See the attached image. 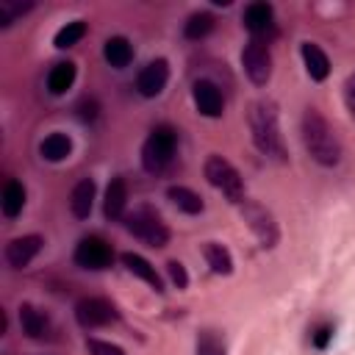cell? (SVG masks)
I'll return each mask as SVG.
<instances>
[{
	"instance_id": "obj_1",
	"label": "cell",
	"mask_w": 355,
	"mask_h": 355,
	"mask_svg": "<svg viewBox=\"0 0 355 355\" xmlns=\"http://www.w3.org/2000/svg\"><path fill=\"white\" fill-rule=\"evenodd\" d=\"M302 144L308 155L322 166H336L341 161V144L327 119L316 108H305L302 114Z\"/></svg>"
},
{
	"instance_id": "obj_2",
	"label": "cell",
	"mask_w": 355,
	"mask_h": 355,
	"mask_svg": "<svg viewBox=\"0 0 355 355\" xmlns=\"http://www.w3.org/2000/svg\"><path fill=\"white\" fill-rule=\"evenodd\" d=\"M250 130H252V141L255 147L275 158V161H283L286 158V150H283V136H280V125H277V111H275V103L269 100H258L250 105Z\"/></svg>"
},
{
	"instance_id": "obj_3",
	"label": "cell",
	"mask_w": 355,
	"mask_h": 355,
	"mask_svg": "<svg viewBox=\"0 0 355 355\" xmlns=\"http://www.w3.org/2000/svg\"><path fill=\"white\" fill-rule=\"evenodd\" d=\"M175 150H178V136L169 125H158L150 130V136L144 139L141 144V164L150 175H158L164 172L172 158H175Z\"/></svg>"
},
{
	"instance_id": "obj_4",
	"label": "cell",
	"mask_w": 355,
	"mask_h": 355,
	"mask_svg": "<svg viewBox=\"0 0 355 355\" xmlns=\"http://www.w3.org/2000/svg\"><path fill=\"white\" fill-rule=\"evenodd\" d=\"M205 180L216 189V191H222L230 202H244L247 197H244V180H241V175H239V169L230 164V161H225L222 155H208L205 158Z\"/></svg>"
},
{
	"instance_id": "obj_5",
	"label": "cell",
	"mask_w": 355,
	"mask_h": 355,
	"mask_svg": "<svg viewBox=\"0 0 355 355\" xmlns=\"http://www.w3.org/2000/svg\"><path fill=\"white\" fill-rule=\"evenodd\" d=\"M125 227L128 233H133L139 241L150 244V247H166L169 241V227L164 225V219L153 211V208H136L125 216Z\"/></svg>"
},
{
	"instance_id": "obj_6",
	"label": "cell",
	"mask_w": 355,
	"mask_h": 355,
	"mask_svg": "<svg viewBox=\"0 0 355 355\" xmlns=\"http://www.w3.org/2000/svg\"><path fill=\"white\" fill-rule=\"evenodd\" d=\"M241 219L247 222V227L255 233V239L261 241V247L263 250H272L275 244H277V239H280V230H277V222H275V216H272V211H266L261 202H255V200H244L241 205Z\"/></svg>"
},
{
	"instance_id": "obj_7",
	"label": "cell",
	"mask_w": 355,
	"mask_h": 355,
	"mask_svg": "<svg viewBox=\"0 0 355 355\" xmlns=\"http://www.w3.org/2000/svg\"><path fill=\"white\" fill-rule=\"evenodd\" d=\"M111 261H114V250L100 236H83L75 247V263L83 266V269L100 272V269H108Z\"/></svg>"
},
{
	"instance_id": "obj_8",
	"label": "cell",
	"mask_w": 355,
	"mask_h": 355,
	"mask_svg": "<svg viewBox=\"0 0 355 355\" xmlns=\"http://www.w3.org/2000/svg\"><path fill=\"white\" fill-rule=\"evenodd\" d=\"M75 319H78L80 327L92 330V327H105V324L116 322L119 311L103 297H86V300H80L75 305Z\"/></svg>"
},
{
	"instance_id": "obj_9",
	"label": "cell",
	"mask_w": 355,
	"mask_h": 355,
	"mask_svg": "<svg viewBox=\"0 0 355 355\" xmlns=\"http://www.w3.org/2000/svg\"><path fill=\"white\" fill-rule=\"evenodd\" d=\"M241 67L247 72V78L255 83V86H266L269 78H272V53L263 47V42H250L244 44L241 50Z\"/></svg>"
},
{
	"instance_id": "obj_10",
	"label": "cell",
	"mask_w": 355,
	"mask_h": 355,
	"mask_svg": "<svg viewBox=\"0 0 355 355\" xmlns=\"http://www.w3.org/2000/svg\"><path fill=\"white\" fill-rule=\"evenodd\" d=\"M241 19H244V28L255 36V42L275 36V11L269 3H250L244 8Z\"/></svg>"
},
{
	"instance_id": "obj_11",
	"label": "cell",
	"mask_w": 355,
	"mask_h": 355,
	"mask_svg": "<svg viewBox=\"0 0 355 355\" xmlns=\"http://www.w3.org/2000/svg\"><path fill=\"white\" fill-rule=\"evenodd\" d=\"M166 80H169V64L164 58H155L150 61L139 78H136V89L141 97H158L164 89H166Z\"/></svg>"
},
{
	"instance_id": "obj_12",
	"label": "cell",
	"mask_w": 355,
	"mask_h": 355,
	"mask_svg": "<svg viewBox=\"0 0 355 355\" xmlns=\"http://www.w3.org/2000/svg\"><path fill=\"white\" fill-rule=\"evenodd\" d=\"M42 244H44V239L36 236V233L11 239V241L6 244V261H8V266H11V269H25V266L39 255Z\"/></svg>"
},
{
	"instance_id": "obj_13",
	"label": "cell",
	"mask_w": 355,
	"mask_h": 355,
	"mask_svg": "<svg viewBox=\"0 0 355 355\" xmlns=\"http://www.w3.org/2000/svg\"><path fill=\"white\" fill-rule=\"evenodd\" d=\"M191 100H194V108H197L202 116H211V119L222 116L225 103H222V92H219L216 83H211V80H197L194 89H191Z\"/></svg>"
},
{
	"instance_id": "obj_14",
	"label": "cell",
	"mask_w": 355,
	"mask_h": 355,
	"mask_svg": "<svg viewBox=\"0 0 355 355\" xmlns=\"http://www.w3.org/2000/svg\"><path fill=\"white\" fill-rule=\"evenodd\" d=\"M19 324H22V333H25L28 338H33V341H44V338H50V333H53V324H50L47 313H42V311H39L36 305H31V302L19 305Z\"/></svg>"
},
{
	"instance_id": "obj_15",
	"label": "cell",
	"mask_w": 355,
	"mask_h": 355,
	"mask_svg": "<svg viewBox=\"0 0 355 355\" xmlns=\"http://www.w3.org/2000/svg\"><path fill=\"white\" fill-rule=\"evenodd\" d=\"M94 194H97V186L92 178H83L75 183L72 194H69V211L75 219H86L92 214V205H94Z\"/></svg>"
},
{
	"instance_id": "obj_16",
	"label": "cell",
	"mask_w": 355,
	"mask_h": 355,
	"mask_svg": "<svg viewBox=\"0 0 355 355\" xmlns=\"http://www.w3.org/2000/svg\"><path fill=\"white\" fill-rule=\"evenodd\" d=\"M122 263H125V269H128L130 275H136L139 280H144L153 291H158V294L164 291V283H161L155 266H153L147 258H141V255H136V252H125V255H122Z\"/></svg>"
},
{
	"instance_id": "obj_17",
	"label": "cell",
	"mask_w": 355,
	"mask_h": 355,
	"mask_svg": "<svg viewBox=\"0 0 355 355\" xmlns=\"http://www.w3.org/2000/svg\"><path fill=\"white\" fill-rule=\"evenodd\" d=\"M300 53H302L305 72L311 75V80H324V78L330 75V61H327V55H324V50H322L319 44H313V42H302Z\"/></svg>"
},
{
	"instance_id": "obj_18",
	"label": "cell",
	"mask_w": 355,
	"mask_h": 355,
	"mask_svg": "<svg viewBox=\"0 0 355 355\" xmlns=\"http://www.w3.org/2000/svg\"><path fill=\"white\" fill-rule=\"evenodd\" d=\"M125 202H128V186L122 178H114L105 189V200H103V214L108 219H119L125 214Z\"/></svg>"
},
{
	"instance_id": "obj_19",
	"label": "cell",
	"mask_w": 355,
	"mask_h": 355,
	"mask_svg": "<svg viewBox=\"0 0 355 355\" xmlns=\"http://www.w3.org/2000/svg\"><path fill=\"white\" fill-rule=\"evenodd\" d=\"M75 75H78V69H75L72 61H58V64H53V69L47 72V92H50V94H64L67 89H72Z\"/></svg>"
},
{
	"instance_id": "obj_20",
	"label": "cell",
	"mask_w": 355,
	"mask_h": 355,
	"mask_svg": "<svg viewBox=\"0 0 355 355\" xmlns=\"http://www.w3.org/2000/svg\"><path fill=\"white\" fill-rule=\"evenodd\" d=\"M103 55H105V61H108L111 67L122 69V67L130 64L133 47H130V42H128L125 36H111V39H105V44H103Z\"/></svg>"
},
{
	"instance_id": "obj_21",
	"label": "cell",
	"mask_w": 355,
	"mask_h": 355,
	"mask_svg": "<svg viewBox=\"0 0 355 355\" xmlns=\"http://www.w3.org/2000/svg\"><path fill=\"white\" fill-rule=\"evenodd\" d=\"M39 153H42L44 161L58 164V161L69 158V153H72V139H69L67 133H50V136L39 144Z\"/></svg>"
},
{
	"instance_id": "obj_22",
	"label": "cell",
	"mask_w": 355,
	"mask_h": 355,
	"mask_svg": "<svg viewBox=\"0 0 355 355\" xmlns=\"http://www.w3.org/2000/svg\"><path fill=\"white\" fill-rule=\"evenodd\" d=\"M0 205H3V214H6L8 219L19 216V211L25 208V186H22L19 180H6Z\"/></svg>"
},
{
	"instance_id": "obj_23",
	"label": "cell",
	"mask_w": 355,
	"mask_h": 355,
	"mask_svg": "<svg viewBox=\"0 0 355 355\" xmlns=\"http://www.w3.org/2000/svg\"><path fill=\"white\" fill-rule=\"evenodd\" d=\"M166 197L172 200V205L175 208H180L183 214H200L202 211V200H200V194L197 191H191V189H186V186H169L166 189Z\"/></svg>"
},
{
	"instance_id": "obj_24",
	"label": "cell",
	"mask_w": 355,
	"mask_h": 355,
	"mask_svg": "<svg viewBox=\"0 0 355 355\" xmlns=\"http://www.w3.org/2000/svg\"><path fill=\"white\" fill-rule=\"evenodd\" d=\"M202 255H205V263L211 266L214 275H230V272H233V258H230V252H227L222 244L208 241V244L202 247Z\"/></svg>"
},
{
	"instance_id": "obj_25",
	"label": "cell",
	"mask_w": 355,
	"mask_h": 355,
	"mask_svg": "<svg viewBox=\"0 0 355 355\" xmlns=\"http://www.w3.org/2000/svg\"><path fill=\"white\" fill-rule=\"evenodd\" d=\"M211 31H214V17H211V14H205V11L191 14V17L186 19V25H183V36H186V39H191V42L205 39Z\"/></svg>"
},
{
	"instance_id": "obj_26",
	"label": "cell",
	"mask_w": 355,
	"mask_h": 355,
	"mask_svg": "<svg viewBox=\"0 0 355 355\" xmlns=\"http://www.w3.org/2000/svg\"><path fill=\"white\" fill-rule=\"evenodd\" d=\"M194 355H225V338L216 330H202L197 336Z\"/></svg>"
},
{
	"instance_id": "obj_27",
	"label": "cell",
	"mask_w": 355,
	"mask_h": 355,
	"mask_svg": "<svg viewBox=\"0 0 355 355\" xmlns=\"http://www.w3.org/2000/svg\"><path fill=\"white\" fill-rule=\"evenodd\" d=\"M86 36V22H80V19H75V22H67L58 33H55V47H72V44H78L80 39Z\"/></svg>"
},
{
	"instance_id": "obj_28",
	"label": "cell",
	"mask_w": 355,
	"mask_h": 355,
	"mask_svg": "<svg viewBox=\"0 0 355 355\" xmlns=\"http://www.w3.org/2000/svg\"><path fill=\"white\" fill-rule=\"evenodd\" d=\"M33 3H19V0H0V28H8L17 17L28 14Z\"/></svg>"
},
{
	"instance_id": "obj_29",
	"label": "cell",
	"mask_w": 355,
	"mask_h": 355,
	"mask_svg": "<svg viewBox=\"0 0 355 355\" xmlns=\"http://www.w3.org/2000/svg\"><path fill=\"white\" fill-rule=\"evenodd\" d=\"M86 349H89V355H125L122 347H116L111 341H100V338H89Z\"/></svg>"
},
{
	"instance_id": "obj_30",
	"label": "cell",
	"mask_w": 355,
	"mask_h": 355,
	"mask_svg": "<svg viewBox=\"0 0 355 355\" xmlns=\"http://www.w3.org/2000/svg\"><path fill=\"white\" fill-rule=\"evenodd\" d=\"M330 338H333V324H319V327H313V333H311V344H313L316 349H324V347L330 344Z\"/></svg>"
},
{
	"instance_id": "obj_31",
	"label": "cell",
	"mask_w": 355,
	"mask_h": 355,
	"mask_svg": "<svg viewBox=\"0 0 355 355\" xmlns=\"http://www.w3.org/2000/svg\"><path fill=\"white\" fill-rule=\"evenodd\" d=\"M166 272H169V277H172V283H175L178 288H186V286H189V275H186V269H183L180 261H169V263H166Z\"/></svg>"
},
{
	"instance_id": "obj_32",
	"label": "cell",
	"mask_w": 355,
	"mask_h": 355,
	"mask_svg": "<svg viewBox=\"0 0 355 355\" xmlns=\"http://www.w3.org/2000/svg\"><path fill=\"white\" fill-rule=\"evenodd\" d=\"M344 103H347V111H349V116L355 119V72L344 80Z\"/></svg>"
},
{
	"instance_id": "obj_33",
	"label": "cell",
	"mask_w": 355,
	"mask_h": 355,
	"mask_svg": "<svg viewBox=\"0 0 355 355\" xmlns=\"http://www.w3.org/2000/svg\"><path fill=\"white\" fill-rule=\"evenodd\" d=\"M78 116H80L83 122H92V119L97 116V103H94V100H80V103H78Z\"/></svg>"
}]
</instances>
